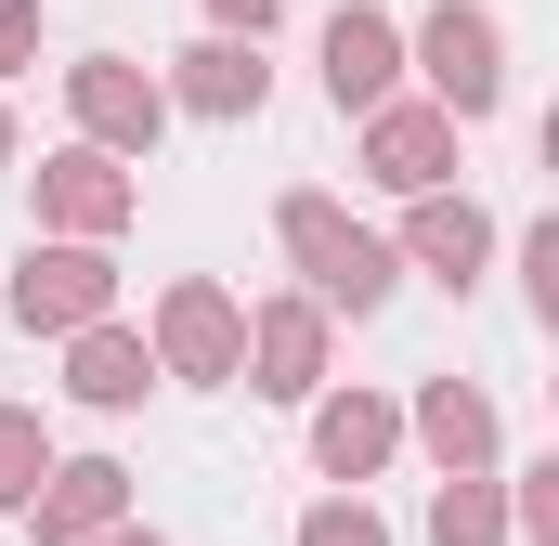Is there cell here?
<instances>
[{"instance_id": "obj_7", "label": "cell", "mask_w": 559, "mask_h": 546, "mask_svg": "<svg viewBox=\"0 0 559 546\" xmlns=\"http://www.w3.org/2000/svg\"><path fill=\"white\" fill-rule=\"evenodd\" d=\"M169 352H182V365H222V352H235L222 299H182V312H169Z\"/></svg>"}, {"instance_id": "obj_11", "label": "cell", "mask_w": 559, "mask_h": 546, "mask_svg": "<svg viewBox=\"0 0 559 546\" xmlns=\"http://www.w3.org/2000/svg\"><path fill=\"white\" fill-rule=\"evenodd\" d=\"M417 248H429V261H455V273H468V248H481V222H468V209H442V222H429Z\"/></svg>"}, {"instance_id": "obj_3", "label": "cell", "mask_w": 559, "mask_h": 546, "mask_svg": "<svg viewBox=\"0 0 559 546\" xmlns=\"http://www.w3.org/2000/svg\"><path fill=\"white\" fill-rule=\"evenodd\" d=\"M325 79H338V105H365V92L391 79V26H365V13H338V39H325Z\"/></svg>"}, {"instance_id": "obj_9", "label": "cell", "mask_w": 559, "mask_h": 546, "mask_svg": "<svg viewBox=\"0 0 559 546\" xmlns=\"http://www.w3.org/2000/svg\"><path fill=\"white\" fill-rule=\"evenodd\" d=\"M195 105H261V66H235V52H195Z\"/></svg>"}, {"instance_id": "obj_6", "label": "cell", "mask_w": 559, "mask_h": 546, "mask_svg": "<svg viewBox=\"0 0 559 546\" xmlns=\"http://www.w3.org/2000/svg\"><path fill=\"white\" fill-rule=\"evenodd\" d=\"M378 169H391V182H429V169H442V131H429V118H391V131H378Z\"/></svg>"}, {"instance_id": "obj_12", "label": "cell", "mask_w": 559, "mask_h": 546, "mask_svg": "<svg viewBox=\"0 0 559 546\" xmlns=\"http://www.w3.org/2000/svg\"><path fill=\"white\" fill-rule=\"evenodd\" d=\"M312 546H378V534H365V521H338V508H325V521H312Z\"/></svg>"}, {"instance_id": "obj_1", "label": "cell", "mask_w": 559, "mask_h": 546, "mask_svg": "<svg viewBox=\"0 0 559 546\" xmlns=\"http://www.w3.org/2000/svg\"><path fill=\"white\" fill-rule=\"evenodd\" d=\"M286 235H299V248L325 261V286H338V299H378V286H391V261H378L365 235H338L325 209H286Z\"/></svg>"}, {"instance_id": "obj_10", "label": "cell", "mask_w": 559, "mask_h": 546, "mask_svg": "<svg viewBox=\"0 0 559 546\" xmlns=\"http://www.w3.org/2000/svg\"><path fill=\"white\" fill-rule=\"evenodd\" d=\"M105 495H118V468H66V495H52V534H79V521H105Z\"/></svg>"}, {"instance_id": "obj_5", "label": "cell", "mask_w": 559, "mask_h": 546, "mask_svg": "<svg viewBox=\"0 0 559 546\" xmlns=\"http://www.w3.org/2000/svg\"><path fill=\"white\" fill-rule=\"evenodd\" d=\"M79 391H92V404H131V391H143V352H131V339H92V352H79Z\"/></svg>"}, {"instance_id": "obj_8", "label": "cell", "mask_w": 559, "mask_h": 546, "mask_svg": "<svg viewBox=\"0 0 559 546\" xmlns=\"http://www.w3.org/2000/svg\"><path fill=\"white\" fill-rule=\"evenodd\" d=\"M26 495H39V429L0 416V508H26Z\"/></svg>"}, {"instance_id": "obj_2", "label": "cell", "mask_w": 559, "mask_h": 546, "mask_svg": "<svg viewBox=\"0 0 559 546\" xmlns=\"http://www.w3.org/2000/svg\"><path fill=\"white\" fill-rule=\"evenodd\" d=\"M92 299H105L92 261H26V273H13V312H26V325H79Z\"/></svg>"}, {"instance_id": "obj_4", "label": "cell", "mask_w": 559, "mask_h": 546, "mask_svg": "<svg viewBox=\"0 0 559 546\" xmlns=\"http://www.w3.org/2000/svg\"><path fill=\"white\" fill-rule=\"evenodd\" d=\"M481 52H495L481 26H455V13L429 26V66H442V92H455V105H481V92H495V66H481Z\"/></svg>"}, {"instance_id": "obj_13", "label": "cell", "mask_w": 559, "mask_h": 546, "mask_svg": "<svg viewBox=\"0 0 559 546\" xmlns=\"http://www.w3.org/2000/svg\"><path fill=\"white\" fill-rule=\"evenodd\" d=\"M222 13H248V26H261V13H274V0H222Z\"/></svg>"}]
</instances>
